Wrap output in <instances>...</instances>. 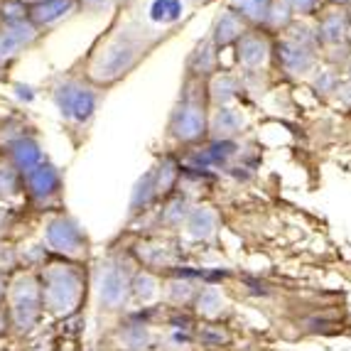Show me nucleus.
Listing matches in <instances>:
<instances>
[{"label": "nucleus", "instance_id": "28", "mask_svg": "<svg viewBox=\"0 0 351 351\" xmlns=\"http://www.w3.org/2000/svg\"><path fill=\"white\" fill-rule=\"evenodd\" d=\"M329 3H334V5H346V3H351V0H329Z\"/></svg>", "mask_w": 351, "mask_h": 351}, {"label": "nucleus", "instance_id": "20", "mask_svg": "<svg viewBox=\"0 0 351 351\" xmlns=\"http://www.w3.org/2000/svg\"><path fill=\"white\" fill-rule=\"evenodd\" d=\"M180 167H177V162H172V160H162L160 162V167L152 175H155V187H158V194L160 192H167V189L175 184V180L180 177Z\"/></svg>", "mask_w": 351, "mask_h": 351}, {"label": "nucleus", "instance_id": "9", "mask_svg": "<svg viewBox=\"0 0 351 351\" xmlns=\"http://www.w3.org/2000/svg\"><path fill=\"white\" fill-rule=\"evenodd\" d=\"M349 18L346 12L339 8H332V10L322 12L319 25H317V40L329 45V47H337V45H344L346 42V29H349Z\"/></svg>", "mask_w": 351, "mask_h": 351}, {"label": "nucleus", "instance_id": "18", "mask_svg": "<svg viewBox=\"0 0 351 351\" xmlns=\"http://www.w3.org/2000/svg\"><path fill=\"white\" fill-rule=\"evenodd\" d=\"M270 29H287L293 25V10L285 0H273L268 8V15H265V23Z\"/></svg>", "mask_w": 351, "mask_h": 351}, {"label": "nucleus", "instance_id": "3", "mask_svg": "<svg viewBox=\"0 0 351 351\" xmlns=\"http://www.w3.org/2000/svg\"><path fill=\"white\" fill-rule=\"evenodd\" d=\"M135 62H138V47H133L130 42L116 40L106 49H101V54L94 59L91 79L96 84H111L116 79H121Z\"/></svg>", "mask_w": 351, "mask_h": 351}, {"label": "nucleus", "instance_id": "30", "mask_svg": "<svg viewBox=\"0 0 351 351\" xmlns=\"http://www.w3.org/2000/svg\"><path fill=\"white\" fill-rule=\"evenodd\" d=\"M346 42L351 45V25H349V29H346Z\"/></svg>", "mask_w": 351, "mask_h": 351}, {"label": "nucleus", "instance_id": "22", "mask_svg": "<svg viewBox=\"0 0 351 351\" xmlns=\"http://www.w3.org/2000/svg\"><path fill=\"white\" fill-rule=\"evenodd\" d=\"M189 217V202L184 197H177L167 204V209L162 211V221L170 226H182V221H187Z\"/></svg>", "mask_w": 351, "mask_h": 351}, {"label": "nucleus", "instance_id": "29", "mask_svg": "<svg viewBox=\"0 0 351 351\" xmlns=\"http://www.w3.org/2000/svg\"><path fill=\"white\" fill-rule=\"evenodd\" d=\"M346 76L351 79V57H349V62H346Z\"/></svg>", "mask_w": 351, "mask_h": 351}, {"label": "nucleus", "instance_id": "17", "mask_svg": "<svg viewBox=\"0 0 351 351\" xmlns=\"http://www.w3.org/2000/svg\"><path fill=\"white\" fill-rule=\"evenodd\" d=\"M158 197V187H155V175L152 172H147L145 177H143L141 182H138V187H135L133 192V211H145L147 206H150V202Z\"/></svg>", "mask_w": 351, "mask_h": 351}, {"label": "nucleus", "instance_id": "12", "mask_svg": "<svg viewBox=\"0 0 351 351\" xmlns=\"http://www.w3.org/2000/svg\"><path fill=\"white\" fill-rule=\"evenodd\" d=\"M217 64H219V57H217V47L211 45V40L206 42H199L197 49L189 54L187 59V71L192 79H206V76H214L217 71Z\"/></svg>", "mask_w": 351, "mask_h": 351}, {"label": "nucleus", "instance_id": "21", "mask_svg": "<svg viewBox=\"0 0 351 351\" xmlns=\"http://www.w3.org/2000/svg\"><path fill=\"white\" fill-rule=\"evenodd\" d=\"M27 10L29 5L25 0H5V3H0V18H3L5 25L25 23L27 20Z\"/></svg>", "mask_w": 351, "mask_h": 351}, {"label": "nucleus", "instance_id": "5", "mask_svg": "<svg viewBox=\"0 0 351 351\" xmlns=\"http://www.w3.org/2000/svg\"><path fill=\"white\" fill-rule=\"evenodd\" d=\"M270 54H273V47H270L268 37L261 35V32H251L248 29L246 35L236 42V59L246 69H261V66H265Z\"/></svg>", "mask_w": 351, "mask_h": 351}, {"label": "nucleus", "instance_id": "15", "mask_svg": "<svg viewBox=\"0 0 351 351\" xmlns=\"http://www.w3.org/2000/svg\"><path fill=\"white\" fill-rule=\"evenodd\" d=\"M239 91H241V84H239V79L236 76H231V74H219V76H214V82H211V86H209V96H211V101L221 108V106H228L231 101L239 96Z\"/></svg>", "mask_w": 351, "mask_h": 351}, {"label": "nucleus", "instance_id": "19", "mask_svg": "<svg viewBox=\"0 0 351 351\" xmlns=\"http://www.w3.org/2000/svg\"><path fill=\"white\" fill-rule=\"evenodd\" d=\"M197 310L204 317H217L223 310V295L217 287H206L202 290L199 298H197Z\"/></svg>", "mask_w": 351, "mask_h": 351}, {"label": "nucleus", "instance_id": "23", "mask_svg": "<svg viewBox=\"0 0 351 351\" xmlns=\"http://www.w3.org/2000/svg\"><path fill=\"white\" fill-rule=\"evenodd\" d=\"M182 5L180 0H155L152 5V20H162V23H172L180 18Z\"/></svg>", "mask_w": 351, "mask_h": 351}, {"label": "nucleus", "instance_id": "26", "mask_svg": "<svg viewBox=\"0 0 351 351\" xmlns=\"http://www.w3.org/2000/svg\"><path fill=\"white\" fill-rule=\"evenodd\" d=\"M293 15H310L319 8V0H285Z\"/></svg>", "mask_w": 351, "mask_h": 351}, {"label": "nucleus", "instance_id": "24", "mask_svg": "<svg viewBox=\"0 0 351 351\" xmlns=\"http://www.w3.org/2000/svg\"><path fill=\"white\" fill-rule=\"evenodd\" d=\"M312 86L322 94H334L337 86H339V74L334 69H315V76H312Z\"/></svg>", "mask_w": 351, "mask_h": 351}, {"label": "nucleus", "instance_id": "31", "mask_svg": "<svg viewBox=\"0 0 351 351\" xmlns=\"http://www.w3.org/2000/svg\"><path fill=\"white\" fill-rule=\"evenodd\" d=\"M84 3H101V0H84Z\"/></svg>", "mask_w": 351, "mask_h": 351}, {"label": "nucleus", "instance_id": "4", "mask_svg": "<svg viewBox=\"0 0 351 351\" xmlns=\"http://www.w3.org/2000/svg\"><path fill=\"white\" fill-rule=\"evenodd\" d=\"M276 59H278V64H280V69L293 76L310 74V71H315V64H317V57L312 49L302 47V45L287 40V37L276 42Z\"/></svg>", "mask_w": 351, "mask_h": 351}, {"label": "nucleus", "instance_id": "14", "mask_svg": "<svg viewBox=\"0 0 351 351\" xmlns=\"http://www.w3.org/2000/svg\"><path fill=\"white\" fill-rule=\"evenodd\" d=\"M10 155H12V162L18 165L23 172L37 167V165H40V158H42L40 145H37L32 138H18V141L10 145Z\"/></svg>", "mask_w": 351, "mask_h": 351}, {"label": "nucleus", "instance_id": "1", "mask_svg": "<svg viewBox=\"0 0 351 351\" xmlns=\"http://www.w3.org/2000/svg\"><path fill=\"white\" fill-rule=\"evenodd\" d=\"M54 106L59 113L71 121V123H88L94 118L96 111V91L88 84L76 82V79H66L54 88Z\"/></svg>", "mask_w": 351, "mask_h": 351}, {"label": "nucleus", "instance_id": "6", "mask_svg": "<svg viewBox=\"0 0 351 351\" xmlns=\"http://www.w3.org/2000/svg\"><path fill=\"white\" fill-rule=\"evenodd\" d=\"M248 32V23L241 18L236 10H223L217 20H214V27H211V45L217 49H223L228 45H236L241 37Z\"/></svg>", "mask_w": 351, "mask_h": 351}, {"label": "nucleus", "instance_id": "32", "mask_svg": "<svg viewBox=\"0 0 351 351\" xmlns=\"http://www.w3.org/2000/svg\"><path fill=\"white\" fill-rule=\"evenodd\" d=\"M202 3H211V0H202Z\"/></svg>", "mask_w": 351, "mask_h": 351}, {"label": "nucleus", "instance_id": "7", "mask_svg": "<svg viewBox=\"0 0 351 351\" xmlns=\"http://www.w3.org/2000/svg\"><path fill=\"white\" fill-rule=\"evenodd\" d=\"M35 37H37V27L29 23V20L15 23V25H5V27L0 29V59L18 54L20 49L32 45Z\"/></svg>", "mask_w": 351, "mask_h": 351}, {"label": "nucleus", "instance_id": "11", "mask_svg": "<svg viewBox=\"0 0 351 351\" xmlns=\"http://www.w3.org/2000/svg\"><path fill=\"white\" fill-rule=\"evenodd\" d=\"M243 116H241L236 108H231V106H221V108H217V113L209 118V130L211 135H214V141H231L236 133H241V128H243Z\"/></svg>", "mask_w": 351, "mask_h": 351}, {"label": "nucleus", "instance_id": "2", "mask_svg": "<svg viewBox=\"0 0 351 351\" xmlns=\"http://www.w3.org/2000/svg\"><path fill=\"white\" fill-rule=\"evenodd\" d=\"M209 130V116L199 99L184 94L170 116V135L180 143H197Z\"/></svg>", "mask_w": 351, "mask_h": 351}, {"label": "nucleus", "instance_id": "10", "mask_svg": "<svg viewBox=\"0 0 351 351\" xmlns=\"http://www.w3.org/2000/svg\"><path fill=\"white\" fill-rule=\"evenodd\" d=\"M23 182L27 184V192L32 197L45 199V197H52L59 189V172L54 170L52 165H37V167L25 172Z\"/></svg>", "mask_w": 351, "mask_h": 351}, {"label": "nucleus", "instance_id": "13", "mask_svg": "<svg viewBox=\"0 0 351 351\" xmlns=\"http://www.w3.org/2000/svg\"><path fill=\"white\" fill-rule=\"evenodd\" d=\"M187 231L192 239L204 241L209 236H214L217 231V214L209 209V206H197V209L189 211L187 217Z\"/></svg>", "mask_w": 351, "mask_h": 351}, {"label": "nucleus", "instance_id": "8", "mask_svg": "<svg viewBox=\"0 0 351 351\" xmlns=\"http://www.w3.org/2000/svg\"><path fill=\"white\" fill-rule=\"evenodd\" d=\"M76 0H42L29 5L27 20L35 27H49V25H57L59 20H64L69 12H74Z\"/></svg>", "mask_w": 351, "mask_h": 351}, {"label": "nucleus", "instance_id": "16", "mask_svg": "<svg viewBox=\"0 0 351 351\" xmlns=\"http://www.w3.org/2000/svg\"><path fill=\"white\" fill-rule=\"evenodd\" d=\"M273 0H231V10H236L248 25H263Z\"/></svg>", "mask_w": 351, "mask_h": 351}, {"label": "nucleus", "instance_id": "27", "mask_svg": "<svg viewBox=\"0 0 351 351\" xmlns=\"http://www.w3.org/2000/svg\"><path fill=\"white\" fill-rule=\"evenodd\" d=\"M337 99L341 101L344 106H349L351 108V79H346V82H339V86H337Z\"/></svg>", "mask_w": 351, "mask_h": 351}, {"label": "nucleus", "instance_id": "25", "mask_svg": "<svg viewBox=\"0 0 351 351\" xmlns=\"http://www.w3.org/2000/svg\"><path fill=\"white\" fill-rule=\"evenodd\" d=\"M135 293L143 300H152L158 295V285H155V280H152L150 276H138V280H135Z\"/></svg>", "mask_w": 351, "mask_h": 351}, {"label": "nucleus", "instance_id": "33", "mask_svg": "<svg viewBox=\"0 0 351 351\" xmlns=\"http://www.w3.org/2000/svg\"><path fill=\"white\" fill-rule=\"evenodd\" d=\"M37 3H42V0H37Z\"/></svg>", "mask_w": 351, "mask_h": 351}]
</instances>
